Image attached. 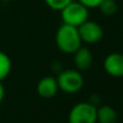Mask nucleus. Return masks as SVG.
<instances>
[{
	"instance_id": "obj_1",
	"label": "nucleus",
	"mask_w": 123,
	"mask_h": 123,
	"mask_svg": "<svg viewBox=\"0 0 123 123\" xmlns=\"http://www.w3.org/2000/svg\"><path fill=\"white\" fill-rule=\"evenodd\" d=\"M82 44L83 43L77 27L64 23L59 26L56 33V45L60 51L68 55H73L80 47H82Z\"/></svg>"
},
{
	"instance_id": "obj_2",
	"label": "nucleus",
	"mask_w": 123,
	"mask_h": 123,
	"mask_svg": "<svg viewBox=\"0 0 123 123\" xmlns=\"http://www.w3.org/2000/svg\"><path fill=\"white\" fill-rule=\"evenodd\" d=\"M60 13L63 23L75 26V27L82 25L89 18V9L83 6L81 2H79L77 0L71 1L61 10Z\"/></svg>"
},
{
	"instance_id": "obj_3",
	"label": "nucleus",
	"mask_w": 123,
	"mask_h": 123,
	"mask_svg": "<svg viewBox=\"0 0 123 123\" xmlns=\"http://www.w3.org/2000/svg\"><path fill=\"white\" fill-rule=\"evenodd\" d=\"M59 89L65 94L79 93L84 86V77L76 69L62 70L57 76Z\"/></svg>"
},
{
	"instance_id": "obj_4",
	"label": "nucleus",
	"mask_w": 123,
	"mask_h": 123,
	"mask_svg": "<svg viewBox=\"0 0 123 123\" xmlns=\"http://www.w3.org/2000/svg\"><path fill=\"white\" fill-rule=\"evenodd\" d=\"M69 123H97V107L89 101L77 102L68 116Z\"/></svg>"
},
{
	"instance_id": "obj_5",
	"label": "nucleus",
	"mask_w": 123,
	"mask_h": 123,
	"mask_svg": "<svg viewBox=\"0 0 123 123\" xmlns=\"http://www.w3.org/2000/svg\"><path fill=\"white\" fill-rule=\"evenodd\" d=\"M77 28H79L82 43H85V44H96L104 37V30L101 25L95 21H91L89 19Z\"/></svg>"
},
{
	"instance_id": "obj_6",
	"label": "nucleus",
	"mask_w": 123,
	"mask_h": 123,
	"mask_svg": "<svg viewBox=\"0 0 123 123\" xmlns=\"http://www.w3.org/2000/svg\"><path fill=\"white\" fill-rule=\"evenodd\" d=\"M104 70L112 77L123 76V55L120 52H111L104 60Z\"/></svg>"
},
{
	"instance_id": "obj_7",
	"label": "nucleus",
	"mask_w": 123,
	"mask_h": 123,
	"mask_svg": "<svg viewBox=\"0 0 123 123\" xmlns=\"http://www.w3.org/2000/svg\"><path fill=\"white\" fill-rule=\"evenodd\" d=\"M36 91L37 94L44 99H50L54 98L57 95L59 91L58 82H57V77L47 75L39 80L36 86Z\"/></svg>"
},
{
	"instance_id": "obj_8",
	"label": "nucleus",
	"mask_w": 123,
	"mask_h": 123,
	"mask_svg": "<svg viewBox=\"0 0 123 123\" xmlns=\"http://www.w3.org/2000/svg\"><path fill=\"white\" fill-rule=\"evenodd\" d=\"M73 61H74L75 69L79 71H86L93 64V55L92 51L86 47H80L73 54Z\"/></svg>"
},
{
	"instance_id": "obj_9",
	"label": "nucleus",
	"mask_w": 123,
	"mask_h": 123,
	"mask_svg": "<svg viewBox=\"0 0 123 123\" xmlns=\"http://www.w3.org/2000/svg\"><path fill=\"white\" fill-rule=\"evenodd\" d=\"M118 113L109 105H104L97 108V123H117Z\"/></svg>"
},
{
	"instance_id": "obj_10",
	"label": "nucleus",
	"mask_w": 123,
	"mask_h": 123,
	"mask_svg": "<svg viewBox=\"0 0 123 123\" xmlns=\"http://www.w3.org/2000/svg\"><path fill=\"white\" fill-rule=\"evenodd\" d=\"M12 69V62L10 57L6 52L0 50V82L7 79Z\"/></svg>"
},
{
	"instance_id": "obj_11",
	"label": "nucleus",
	"mask_w": 123,
	"mask_h": 123,
	"mask_svg": "<svg viewBox=\"0 0 123 123\" xmlns=\"http://www.w3.org/2000/svg\"><path fill=\"white\" fill-rule=\"evenodd\" d=\"M99 10L104 15H113L118 10V5L116 0H102V2L99 5Z\"/></svg>"
},
{
	"instance_id": "obj_12",
	"label": "nucleus",
	"mask_w": 123,
	"mask_h": 123,
	"mask_svg": "<svg viewBox=\"0 0 123 123\" xmlns=\"http://www.w3.org/2000/svg\"><path fill=\"white\" fill-rule=\"evenodd\" d=\"M45 3L55 11H61L67 5H69L73 0H44Z\"/></svg>"
},
{
	"instance_id": "obj_13",
	"label": "nucleus",
	"mask_w": 123,
	"mask_h": 123,
	"mask_svg": "<svg viewBox=\"0 0 123 123\" xmlns=\"http://www.w3.org/2000/svg\"><path fill=\"white\" fill-rule=\"evenodd\" d=\"M79 2H81L83 6H85L88 9H94V8H98L99 5L102 2V0H77Z\"/></svg>"
},
{
	"instance_id": "obj_14",
	"label": "nucleus",
	"mask_w": 123,
	"mask_h": 123,
	"mask_svg": "<svg viewBox=\"0 0 123 123\" xmlns=\"http://www.w3.org/2000/svg\"><path fill=\"white\" fill-rule=\"evenodd\" d=\"M5 94H6V91H5V86H3L2 82H0V104L2 102L3 98H5Z\"/></svg>"
},
{
	"instance_id": "obj_15",
	"label": "nucleus",
	"mask_w": 123,
	"mask_h": 123,
	"mask_svg": "<svg viewBox=\"0 0 123 123\" xmlns=\"http://www.w3.org/2000/svg\"><path fill=\"white\" fill-rule=\"evenodd\" d=\"M3 1H13V0H3Z\"/></svg>"
}]
</instances>
